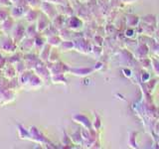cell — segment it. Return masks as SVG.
Segmentation results:
<instances>
[{"label":"cell","instance_id":"11","mask_svg":"<svg viewBox=\"0 0 159 149\" xmlns=\"http://www.w3.org/2000/svg\"><path fill=\"white\" fill-rule=\"evenodd\" d=\"M25 63L22 61H20V62H18V63H16L14 65V67H15V69H16V72H17V74H20L21 73H23L24 71H25Z\"/></svg>","mask_w":159,"mask_h":149},{"label":"cell","instance_id":"5","mask_svg":"<svg viewBox=\"0 0 159 149\" xmlns=\"http://www.w3.org/2000/svg\"><path fill=\"white\" fill-rule=\"evenodd\" d=\"M2 71H3V77L6 78L7 79H12L14 78H16V76H18L14 65L10 64V63L6 64V66L4 67Z\"/></svg>","mask_w":159,"mask_h":149},{"label":"cell","instance_id":"8","mask_svg":"<svg viewBox=\"0 0 159 149\" xmlns=\"http://www.w3.org/2000/svg\"><path fill=\"white\" fill-rule=\"evenodd\" d=\"M22 55L21 54H19V53H16L15 52L11 57L10 58H7V63H10V64H12V65H15L16 63L20 62L22 60Z\"/></svg>","mask_w":159,"mask_h":149},{"label":"cell","instance_id":"13","mask_svg":"<svg viewBox=\"0 0 159 149\" xmlns=\"http://www.w3.org/2000/svg\"><path fill=\"white\" fill-rule=\"evenodd\" d=\"M12 2L10 0H0V7H4V8H10L12 6Z\"/></svg>","mask_w":159,"mask_h":149},{"label":"cell","instance_id":"16","mask_svg":"<svg viewBox=\"0 0 159 149\" xmlns=\"http://www.w3.org/2000/svg\"><path fill=\"white\" fill-rule=\"evenodd\" d=\"M10 1L12 2L13 5H22L21 2L23 1V0H10Z\"/></svg>","mask_w":159,"mask_h":149},{"label":"cell","instance_id":"14","mask_svg":"<svg viewBox=\"0 0 159 149\" xmlns=\"http://www.w3.org/2000/svg\"><path fill=\"white\" fill-rule=\"evenodd\" d=\"M6 64H7V59L3 57L1 54H0V69L3 70L4 67L6 66Z\"/></svg>","mask_w":159,"mask_h":149},{"label":"cell","instance_id":"1","mask_svg":"<svg viewBox=\"0 0 159 149\" xmlns=\"http://www.w3.org/2000/svg\"><path fill=\"white\" fill-rule=\"evenodd\" d=\"M18 49V44L14 41L11 37L5 35L4 37L0 38V50L8 54H14Z\"/></svg>","mask_w":159,"mask_h":149},{"label":"cell","instance_id":"12","mask_svg":"<svg viewBox=\"0 0 159 149\" xmlns=\"http://www.w3.org/2000/svg\"><path fill=\"white\" fill-rule=\"evenodd\" d=\"M36 31V28H35V26H29L27 29H26V35H27V37L29 38H32L34 36V32Z\"/></svg>","mask_w":159,"mask_h":149},{"label":"cell","instance_id":"7","mask_svg":"<svg viewBox=\"0 0 159 149\" xmlns=\"http://www.w3.org/2000/svg\"><path fill=\"white\" fill-rule=\"evenodd\" d=\"M20 44H21V51L24 52V51H29V50L32 48L34 42L31 38L28 37L27 39H24Z\"/></svg>","mask_w":159,"mask_h":149},{"label":"cell","instance_id":"3","mask_svg":"<svg viewBox=\"0 0 159 149\" xmlns=\"http://www.w3.org/2000/svg\"><path fill=\"white\" fill-rule=\"evenodd\" d=\"M15 24H16L15 19L12 18L11 16H9L6 20H4L2 23H0V30H1L2 33H4L5 35L8 36V34H11Z\"/></svg>","mask_w":159,"mask_h":149},{"label":"cell","instance_id":"6","mask_svg":"<svg viewBox=\"0 0 159 149\" xmlns=\"http://www.w3.org/2000/svg\"><path fill=\"white\" fill-rule=\"evenodd\" d=\"M17 131H18V136L21 139H31L30 136V131L27 130L21 123L17 124Z\"/></svg>","mask_w":159,"mask_h":149},{"label":"cell","instance_id":"17","mask_svg":"<svg viewBox=\"0 0 159 149\" xmlns=\"http://www.w3.org/2000/svg\"><path fill=\"white\" fill-rule=\"evenodd\" d=\"M1 76H3V71L0 69V78H1Z\"/></svg>","mask_w":159,"mask_h":149},{"label":"cell","instance_id":"10","mask_svg":"<svg viewBox=\"0 0 159 149\" xmlns=\"http://www.w3.org/2000/svg\"><path fill=\"white\" fill-rule=\"evenodd\" d=\"M9 16H10V11H8V9L4 7H0V23H2Z\"/></svg>","mask_w":159,"mask_h":149},{"label":"cell","instance_id":"4","mask_svg":"<svg viewBox=\"0 0 159 149\" xmlns=\"http://www.w3.org/2000/svg\"><path fill=\"white\" fill-rule=\"evenodd\" d=\"M27 11H25L23 5H12L10 7V16L12 18L16 19H20L21 17H23L25 14H26Z\"/></svg>","mask_w":159,"mask_h":149},{"label":"cell","instance_id":"9","mask_svg":"<svg viewBox=\"0 0 159 149\" xmlns=\"http://www.w3.org/2000/svg\"><path fill=\"white\" fill-rule=\"evenodd\" d=\"M25 18H26L28 22H33L37 18V13L35 12V10H28L26 14H25Z\"/></svg>","mask_w":159,"mask_h":149},{"label":"cell","instance_id":"2","mask_svg":"<svg viewBox=\"0 0 159 149\" xmlns=\"http://www.w3.org/2000/svg\"><path fill=\"white\" fill-rule=\"evenodd\" d=\"M25 34H26V29L23 27V25L16 23L11 32V38L17 44H20L25 39Z\"/></svg>","mask_w":159,"mask_h":149},{"label":"cell","instance_id":"15","mask_svg":"<svg viewBox=\"0 0 159 149\" xmlns=\"http://www.w3.org/2000/svg\"><path fill=\"white\" fill-rule=\"evenodd\" d=\"M26 2L28 5H30V6H36V5L38 4V0H26Z\"/></svg>","mask_w":159,"mask_h":149},{"label":"cell","instance_id":"18","mask_svg":"<svg viewBox=\"0 0 159 149\" xmlns=\"http://www.w3.org/2000/svg\"><path fill=\"white\" fill-rule=\"evenodd\" d=\"M0 32H1V30H0ZM0 38H1V37H0Z\"/></svg>","mask_w":159,"mask_h":149}]
</instances>
